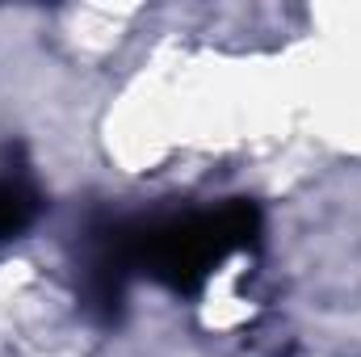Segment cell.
Segmentation results:
<instances>
[{
	"label": "cell",
	"instance_id": "cell-1",
	"mask_svg": "<svg viewBox=\"0 0 361 357\" xmlns=\"http://www.w3.org/2000/svg\"><path fill=\"white\" fill-rule=\"evenodd\" d=\"M261 236V210L244 198H231L214 210L173 214L156 223H135V269L156 277L177 294H197L214 265L231 253L252 248Z\"/></svg>",
	"mask_w": 361,
	"mask_h": 357
},
{
	"label": "cell",
	"instance_id": "cell-2",
	"mask_svg": "<svg viewBox=\"0 0 361 357\" xmlns=\"http://www.w3.org/2000/svg\"><path fill=\"white\" fill-rule=\"evenodd\" d=\"M38 210H42V198H38V185L25 177V169H4L0 173V244L25 236Z\"/></svg>",
	"mask_w": 361,
	"mask_h": 357
}]
</instances>
